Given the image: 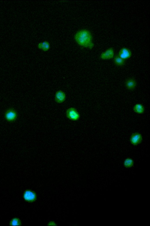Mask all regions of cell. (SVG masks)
I'll return each mask as SVG.
<instances>
[{
	"instance_id": "30bf717a",
	"label": "cell",
	"mask_w": 150,
	"mask_h": 226,
	"mask_svg": "<svg viewBox=\"0 0 150 226\" xmlns=\"http://www.w3.org/2000/svg\"><path fill=\"white\" fill-rule=\"evenodd\" d=\"M38 47L44 51H48L50 48V43L47 41L40 43L38 45Z\"/></svg>"
},
{
	"instance_id": "6da1fadb",
	"label": "cell",
	"mask_w": 150,
	"mask_h": 226,
	"mask_svg": "<svg viewBox=\"0 0 150 226\" xmlns=\"http://www.w3.org/2000/svg\"><path fill=\"white\" fill-rule=\"evenodd\" d=\"M74 38L77 43L81 46L90 49H92L94 46L92 34L88 30L78 31L75 33Z\"/></svg>"
},
{
	"instance_id": "8fae6325",
	"label": "cell",
	"mask_w": 150,
	"mask_h": 226,
	"mask_svg": "<svg viewBox=\"0 0 150 226\" xmlns=\"http://www.w3.org/2000/svg\"><path fill=\"white\" fill-rule=\"evenodd\" d=\"M133 110L136 113L139 114L143 113L145 111V108L143 105L141 103L135 104L133 107Z\"/></svg>"
},
{
	"instance_id": "8992f818",
	"label": "cell",
	"mask_w": 150,
	"mask_h": 226,
	"mask_svg": "<svg viewBox=\"0 0 150 226\" xmlns=\"http://www.w3.org/2000/svg\"><path fill=\"white\" fill-rule=\"evenodd\" d=\"M132 55L131 51L126 47H123L120 50L118 55L122 59L125 60L130 58Z\"/></svg>"
},
{
	"instance_id": "5b68a950",
	"label": "cell",
	"mask_w": 150,
	"mask_h": 226,
	"mask_svg": "<svg viewBox=\"0 0 150 226\" xmlns=\"http://www.w3.org/2000/svg\"><path fill=\"white\" fill-rule=\"evenodd\" d=\"M142 135L139 132H135L132 134L130 140L131 144L134 145H137L142 142Z\"/></svg>"
},
{
	"instance_id": "52a82bcc",
	"label": "cell",
	"mask_w": 150,
	"mask_h": 226,
	"mask_svg": "<svg viewBox=\"0 0 150 226\" xmlns=\"http://www.w3.org/2000/svg\"><path fill=\"white\" fill-rule=\"evenodd\" d=\"M65 93L62 90H59L56 92L55 95V101L58 103L63 102L66 99Z\"/></svg>"
},
{
	"instance_id": "5bb4252c",
	"label": "cell",
	"mask_w": 150,
	"mask_h": 226,
	"mask_svg": "<svg viewBox=\"0 0 150 226\" xmlns=\"http://www.w3.org/2000/svg\"><path fill=\"white\" fill-rule=\"evenodd\" d=\"M20 224V221L18 219L14 218L11 221L10 224L12 225H18Z\"/></svg>"
},
{
	"instance_id": "3957f363",
	"label": "cell",
	"mask_w": 150,
	"mask_h": 226,
	"mask_svg": "<svg viewBox=\"0 0 150 226\" xmlns=\"http://www.w3.org/2000/svg\"><path fill=\"white\" fill-rule=\"evenodd\" d=\"M4 116L6 120L12 122L16 119L18 114L16 111L13 108H9L6 111Z\"/></svg>"
},
{
	"instance_id": "4fadbf2b",
	"label": "cell",
	"mask_w": 150,
	"mask_h": 226,
	"mask_svg": "<svg viewBox=\"0 0 150 226\" xmlns=\"http://www.w3.org/2000/svg\"><path fill=\"white\" fill-rule=\"evenodd\" d=\"M134 164L133 160L131 158H127L126 159L124 162V165L127 168L132 167Z\"/></svg>"
},
{
	"instance_id": "9c48e42d",
	"label": "cell",
	"mask_w": 150,
	"mask_h": 226,
	"mask_svg": "<svg viewBox=\"0 0 150 226\" xmlns=\"http://www.w3.org/2000/svg\"><path fill=\"white\" fill-rule=\"evenodd\" d=\"M24 199L28 201H32L34 200L36 198L35 194L33 191L27 190L25 191L23 195Z\"/></svg>"
},
{
	"instance_id": "ba28073f",
	"label": "cell",
	"mask_w": 150,
	"mask_h": 226,
	"mask_svg": "<svg viewBox=\"0 0 150 226\" xmlns=\"http://www.w3.org/2000/svg\"><path fill=\"white\" fill-rule=\"evenodd\" d=\"M137 85L136 81L133 78H129L127 79L125 83L126 87L129 90H132L134 89Z\"/></svg>"
},
{
	"instance_id": "277c9868",
	"label": "cell",
	"mask_w": 150,
	"mask_h": 226,
	"mask_svg": "<svg viewBox=\"0 0 150 226\" xmlns=\"http://www.w3.org/2000/svg\"><path fill=\"white\" fill-rule=\"evenodd\" d=\"M115 55L114 49L112 47L109 48L102 52L100 55V58L103 60H109L113 58Z\"/></svg>"
},
{
	"instance_id": "7a4b0ae2",
	"label": "cell",
	"mask_w": 150,
	"mask_h": 226,
	"mask_svg": "<svg viewBox=\"0 0 150 226\" xmlns=\"http://www.w3.org/2000/svg\"><path fill=\"white\" fill-rule=\"evenodd\" d=\"M66 114L68 119L72 121H77L80 118V115L78 111L73 107L68 108L66 111Z\"/></svg>"
},
{
	"instance_id": "7c38bea8",
	"label": "cell",
	"mask_w": 150,
	"mask_h": 226,
	"mask_svg": "<svg viewBox=\"0 0 150 226\" xmlns=\"http://www.w3.org/2000/svg\"><path fill=\"white\" fill-rule=\"evenodd\" d=\"M114 62L116 65L118 66H123L125 63V60L121 58L118 55L114 57Z\"/></svg>"
}]
</instances>
